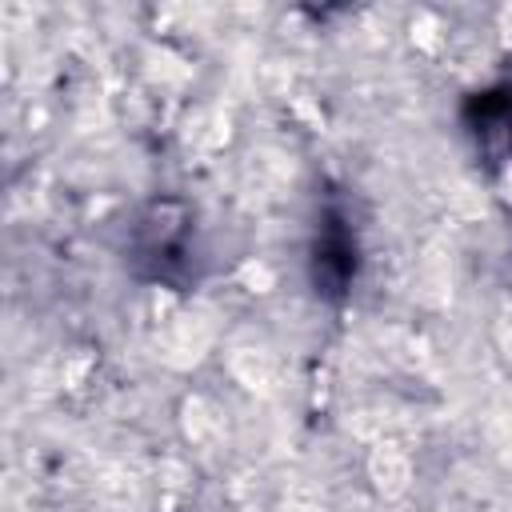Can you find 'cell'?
Masks as SVG:
<instances>
[{
	"instance_id": "cell-1",
	"label": "cell",
	"mask_w": 512,
	"mask_h": 512,
	"mask_svg": "<svg viewBox=\"0 0 512 512\" xmlns=\"http://www.w3.org/2000/svg\"><path fill=\"white\" fill-rule=\"evenodd\" d=\"M128 268L136 280L172 292H188L204 280L208 248L188 200L156 196L136 212L128 228Z\"/></svg>"
},
{
	"instance_id": "cell-2",
	"label": "cell",
	"mask_w": 512,
	"mask_h": 512,
	"mask_svg": "<svg viewBox=\"0 0 512 512\" xmlns=\"http://www.w3.org/2000/svg\"><path fill=\"white\" fill-rule=\"evenodd\" d=\"M364 248H360V228L352 220V208L340 192H324L316 220H312V240H308V280L320 300H348L356 280H360Z\"/></svg>"
},
{
	"instance_id": "cell-3",
	"label": "cell",
	"mask_w": 512,
	"mask_h": 512,
	"mask_svg": "<svg viewBox=\"0 0 512 512\" xmlns=\"http://www.w3.org/2000/svg\"><path fill=\"white\" fill-rule=\"evenodd\" d=\"M460 120L488 164H512V80L480 88L464 100Z\"/></svg>"
}]
</instances>
